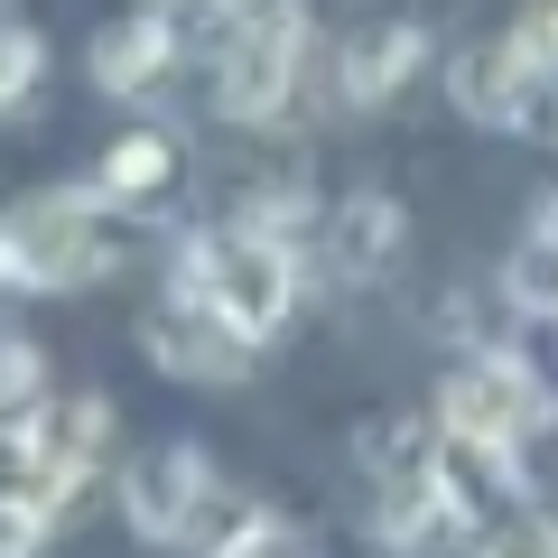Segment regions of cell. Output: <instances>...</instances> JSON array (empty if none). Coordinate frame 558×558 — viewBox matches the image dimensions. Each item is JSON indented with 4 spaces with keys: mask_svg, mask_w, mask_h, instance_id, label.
Returning <instances> with one entry per match:
<instances>
[{
    "mask_svg": "<svg viewBox=\"0 0 558 558\" xmlns=\"http://www.w3.org/2000/svg\"><path fill=\"white\" fill-rule=\"evenodd\" d=\"M102 186H38V196L10 205L0 223V252H10V279L28 289H84V279L112 270V215H102Z\"/></svg>",
    "mask_w": 558,
    "mask_h": 558,
    "instance_id": "cell-1",
    "label": "cell"
},
{
    "mask_svg": "<svg viewBox=\"0 0 558 558\" xmlns=\"http://www.w3.org/2000/svg\"><path fill=\"white\" fill-rule=\"evenodd\" d=\"M178 289H196L205 307H223V317L260 344V336L289 326V307H299V260H289V242H279L270 223H233V233H205L196 252H186Z\"/></svg>",
    "mask_w": 558,
    "mask_h": 558,
    "instance_id": "cell-2",
    "label": "cell"
},
{
    "mask_svg": "<svg viewBox=\"0 0 558 558\" xmlns=\"http://www.w3.org/2000/svg\"><path fill=\"white\" fill-rule=\"evenodd\" d=\"M299 57H307L299 0H242L233 38H223V57H215V102H223V121H270L279 102L299 94Z\"/></svg>",
    "mask_w": 558,
    "mask_h": 558,
    "instance_id": "cell-3",
    "label": "cell"
},
{
    "mask_svg": "<svg viewBox=\"0 0 558 558\" xmlns=\"http://www.w3.org/2000/svg\"><path fill=\"white\" fill-rule=\"evenodd\" d=\"M531 418H539V381L512 354H465L447 373V391H438V438L457 457H475V465H502Z\"/></svg>",
    "mask_w": 558,
    "mask_h": 558,
    "instance_id": "cell-4",
    "label": "cell"
},
{
    "mask_svg": "<svg viewBox=\"0 0 558 558\" xmlns=\"http://www.w3.org/2000/svg\"><path fill=\"white\" fill-rule=\"evenodd\" d=\"M121 502H131V531H140V539H168V549L223 531L215 465H205L196 447H159V457H140L131 484H121Z\"/></svg>",
    "mask_w": 558,
    "mask_h": 558,
    "instance_id": "cell-5",
    "label": "cell"
},
{
    "mask_svg": "<svg viewBox=\"0 0 558 558\" xmlns=\"http://www.w3.org/2000/svg\"><path fill=\"white\" fill-rule=\"evenodd\" d=\"M102 428H112V410L84 391V400H47V410L28 418L20 438H10V447H20V465H28V494H38L47 512H57V502H75V484L94 475Z\"/></svg>",
    "mask_w": 558,
    "mask_h": 558,
    "instance_id": "cell-6",
    "label": "cell"
},
{
    "mask_svg": "<svg viewBox=\"0 0 558 558\" xmlns=\"http://www.w3.org/2000/svg\"><path fill=\"white\" fill-rule=\"evenodd\" d=\"M140 344H149V363H168V373H186V381H233L242 354H252V336H242L223 307H205L196 289H178V299L149 307Z\"/></svg>",
    "mask_w": 558,
    "mask_h": 558,
    "instance_id": "cell-7",
    "label": "cell"
},
{
    "mask_svg": "<svg viewBox=\"0 0 558 558\" xmlns=\"http://www.w3.org/2000/svg\"><path fill=\"white\" fill-rule=\"evenodd\" d=\"M549 65L521 57V38H494V47H465L457 65H447V94H457L465 121H484V131H512V121H531V94Z\"/></svg>",
    "mask_w": 558,
    "mask_h": 558,
    "instance_id": "cell-8",
    "label": "cell"
},
{
    "mask_svg": "<svg viewBox=\"0 0 558 558\" xmlns=\"http://www.w3.org/2000/svg\"><path fill=\"white\" fill-rule=\"evenodd\" d=\"M168 65H178V28H168L159 10H131V20H112L94 38V84H102V94H121V102L159 94Z\"/></svg>",
    "mask_w": 558,
    "mask_h": 558,
    "instance_id": "cell-9",
    "label": "cell"
},
{
    "mask_svg": "<svg viewBox=\"0 0 558 558\" xmlns=\"http://www.w3.org/2000/svg\"><path fill=\"white\" fill-rule=\"evenodd\" d=\"M428 57V38H418L410 20H381V28H363L354 47H344V102H363V112H373V102H391L400 84H410V65Z\"/></svg>",
    "mask_w": 558,
    "mask_h": 558,
    "instance_id": "cell-10",
    "label": "cell"
},
{
    "mask_svg": "<svg viewBox=\"0 0 558 558\" xmlns=\"http://www.w3.org/2000/svg\"><path fill=\"white\" fill-rule=\"evenodd\" d=\"M102 196L112 205H149V196H168V186H178V140H159V131H131L112 149V159H102Z\"/></svg>",
    "mask_w": 558,
    "mask_h": 558,
    "instance_id": "cell-11",
    "label": "cell"
},
{
    "mask_svg": "<svg viewBox=\"0 0 558 558\" xmlns=\"http://www.w3.org/2000/svg\"><path fill=\"white\" fill-rule=\"evenodd\" d=\"M391 252H400V205L391 196H354L336 215V260L354 279H373V270H391Z\"/></svg>",
    "mask_w": 558,
    "mask_h": 558,
    "instance_id": "cell-12",
    "label": "cell"
},
{
    "mask_svg": "<svg viewBox=\"0 0 558 558\" xmlns=\"http://www.w3.org/2000/svg\"><path fill=\"white\" fill-rule=\"evenodd\" d=\"M38 410H47V363H38V344H0V428L20 438Z\"/></svg>",
    "mask_w": 558,
    "mask_h": 558,
    "instance_id": "cell-13",
    "label": "cell"
},
{
    "mask_svg": "<svg viewBox=\"0 0 558 558\" xmlns=\"http://www.w3.org/2000/svg\"><path fill=\"white\" fill-rule=\"evenodd\" d=\"M512 289L531 307H558V205H539L531 242H521V260H512Z\"/></svg>",
    "mask_w": 558,
    "mask_h": 558,
    "instance_id": "cell-14",
    "label": "cell"
},
{
    "mask_svg": "<svg viewBox=\"0 0 558 558\" xmlns=\"http://www.w3.org/2000/svg\"><path fill=\"white\" fill-rule=\"evenodd\" d=\"M475 558H558V521H549V512H512V521L484 531Z\"/></svg>",
    "mask_w": 558,
    "mask_h": 558,
    "instance_id": "cell-15",
    "label": "cell"
},
{
    "mask_svg": "<svg viewBox=\"0 0 558 558\" xmlns=\"http://www.w3.org/2000/svg\"><path fill=\"white\" fill-rule=\"evenodd\" d=\"M47 539V502L38 494H0V558H38Z\"/></svg>",
    "mask_w": 558,
    "mask_h": 558,
    "instance_id": "cell-16",
    "label": "cell"
},
{
    "mask_svg": "<svg viewBox=\"0 0 558 558\" xmlns=\"http://www.w3.org/2000/svg\"><path fill=\"white\" fill-rule=\"evenodd\" d=\"M38 57H47V47L28 38V28H10V20H0V112H10V102H20L28 84H38Z\"/></svg>",
    "mask_w": 558,
    "mask_h": 558,
    "instance_id": "cell-17",
    "label": "cell"
},
{
    "mask_svg": "<svg viewBox=\"0 0 558 558\" xmlns=\"http://www.w3.org/2000/svg\"><path fill=\"white\" fill-rule=\"evenodd\" d=\"M512 38H521V57H531V65H549V75H558V0H539Z\"/></svg>",
    "mask_w": 558,
    "mask_h": 558,
    "instance_id": "cell-18",
    "label": "cell"
},
{
    "mask_svg": "<svg viewBox=\"0 0 558 558\" xmlns=\"http://www.w3.org/2000/svg\"><path fill=\"white\" fill-rule=\"evenodd\" d=\"M0 279H10V252H0Z\"/></svg>",
    "mask_w": 558,
    "mask_h": 558,
    "instance_id": "cell-19",
    "label": "cell"
},
{
    "mask_svg": "<svg viewBox=\"0 0 558 558\" xmlns=\"http://www.w3.org/2000/svg\"><path fill=\"white\" fill-rule=\"evenodd\" d=\"M0 447H10V428H0Z\"/></svg>",
    "mask_w": 558,
    "mask_h": 558,
    "instance_id": "cell-20",
    "label": "cell"
}]
</instances>
